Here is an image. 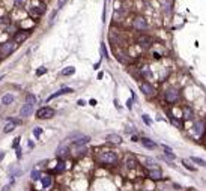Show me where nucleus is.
Instances as JSON below:
<instances>
[{"label":"nucleus","instance_id":"0eeeda50","mask_svg":"<svg viewBox=\"0 0 206 191\" xmlns=\"http://www.w3.org/2000/svg\"><path fill=\"white\" fill-rule=\"evenodd\" d=\"M29 35H30V32H29V30H18V32L14 35V41H15L17 44L24 42V41L29 38Z\"/></svg>","mask_w":206,"mask_h":191},{"label":"nucleus","instance_id":"7ed1b4c3","mask_svg":"<svg viewBox=\"0 0 206 191\" xmlns=\"http://www.w3.org/2000/svg\"><path fill=\"white\" fill-rule=\"evenodd\" d=\"M53 116H54V110L51 108V107H41L39 110L36 111V118L38 119L47 120V119H51Z\"/></svg>","mask_w":206,"mask_h":191},{"label":"nucleus","instance_id":"6ab92c4d","mask_svg":"<svg viewBox=\"0 0 206 191\" xmlns=\"http://www.w3.org/2000/svg\"><path fill=\"white\" fill-rule=\"evenodd\" d=\"M72 92V89H62V91H59V92H56V93H53L51 96H48V101H51V99H54V98H57V96H60V95H63V93H71Z\"/></svg>","mask_w":206,"mask_h":191},{"label":"nucleus","instance_id":"4468645a","mask_svg":"<svg viewBox=\"0 0 206 191\" xmlns=\"http://www.w3.org/2000/svg\"><path fill=\"white\" fill-rule=\"evenodd\" d=\"M15 125H17V123H14L11 119H8L6 123H5V126H3V133H5V134H9L11 131H14V130H15Z\"/></svg>","mask_w":206,"mask_h":191},{"label":"nucleus","instance_id":"1a4fd4ad","mask_svg":"<svg viewBox=\"0 0 206 191\" xmlns=\"http://www.w3.org/2000/svg\"><path fill=\"white\" fill-rule=\"evenodd\" d=\"M89 142H91V137L89 135H80V137L74 138V146H84Z\"/></svg>","mask_w":206,"mask_h":191},{"label":"nucleus","instance_id":"c756f323","mask_svg":"<svg viewBox=\"0 0 206 191\" xmlns=\"http://www.w3.org/2000/svg\"><path fill=\"white\" fill-rule=\"evenodd\" d=\"M8 24H9V17H2V18H0V26H8Z\"/></svg>","mask_w":206,"mask_h":191},{"label":"nucleus","instance_id":"6e6552de","mask_svg":"<svg viewBox=\"0 0 206 191\" xmlns=\"http://www.w3.org/2000/svg\"><path fill=\"white\" fill-rule=\"evenodd\" d=\"M192 131H194V135H196V137H202L203 133H205V122L197 120V122L194 123V128H192Z\"/></svg>","mask_w":206,"mask_h":191},{"label":"nucleus","instance_id":"ddd939ff","mask_svg":"<svg viewBox=\"0 0 206 191\" xmlns=\"http://www.w3.org/2000/svg\"><path fill=\"white\" fill-rule=\"evenodd\" d=\"M105 138H107L108 143H114V145H120L122 143V137L118 135V134H108Z\"/></svg>","mask_w":206,"mask_h":191},{"label":"nucleus","instance_id":"7c9ffc66","mask_svg":"<svg viewBox=\"0 0 206 191\" xmlns=\"http://www.w3.org/2000/svg\"><path fill=\"white\" fill-rule=\"evenodd\" d=\"M33 135H35V137H41V135H42V128L36 126V128L33 130Z\"/></svg>","mask_w":206,"mask_h":191},{"label":"nucleus","instance_id":"a211bd4d","mask_svg":"<svg viewBox=\"0 0 206 191\" xmlns=\"http://www.w3.org/2000/svg\"><path fill=\"white\" fill-rule=\"evenodd\" d=\"M141 145H143L145 148H148V149H155V148H157V145L153 143L150 138H146V137L141 138Z\"/></svg>","mask_w":206,"mask_h":191},{"label":"nucleus","instance_id":"473e14b6","mask_svg":"<svg viewBox=\"0 0 206 191\" xmlns=\"http://www.w3.org/2000/svg\"><path fill=\"white\" fill-rule=\"evenodd\" d=\"M172 122H173V125H175V126H177V128H181V126H182L181 120H179V119H176L175 116H172Z\"/></svg>","mask_w":206,"mask_h":191},{"label":"nucleus","instance_id":"c85d7f7f","mask_svg":"<svg viewBox=\"0 0 206 191\" xmlns=\"http://www.w3.org/2000/svg\"><path fill=\"white\" fill-rule=\"evenodd\" d=\"M39 177H41V173H39V170H33V172H32V179H33V181H38Z\"/></svg>","mask_w":206,"mask_h":191},{"label":"nucleus","instance_id":"f257e3e1","mask_svg":"<svg viewBox=\"0 0 206 191\" xmlns=\"http://www.w3.org/2000/svg\"><path fill=\"white\" fill-rule=\"evenodd\" d=\"M17 48V42L12 39V41H6V42H3L2 45H0V56H3V57H6V56H9L14 50Z\"/></svg>","mask_w":206,"mask_h":191},{"label":"nucleus","instance_id":"b1692460","mask_svg":"<svg viewBox=\"0 0 206 191\" xmlns=\"http://www.w3.org/2000/svg\"><path fill=\"white\" fill-rule=\"evenodd\" d=\"M63 170H65V161L60 160V161L57 162V165H56V170H54V172H56V173H62Z\"/></svg>","mask_w":206,"mask_h":191},{"label":"nucleus","instance_id":"a878e982","mask_svg":"<svg viewBox=\"0 0 206 191\" xmlns=\"http://www.w3.org/2000/svg\"><path fill=\"white\" fill-rule=\"evenodd\" d=\"M26 104L35 105V104H36V98H35L33 95H27V96H26Z\"/></svg>","mask_w":206,"mask_h":191},{"label":"nucleus","instance_id":"2eb2a0df","mask_svg":"<svg viewBox=\"0 0 206 191\" xmlns=\"http://www.w3.org/2000/svg\"><path fill=\"white\" fill-rule=\"evenodd\" d=\"M161 176H163V173H161L160 169H152V170H149V177H150V179L158 181V179H161Z\"/></svg>","mask_w":206,"mask_h":191},{"label":"nucleus","instance_id":"423d86ee","mask_svg":"<svg viewBox=\"0 0 206 191\" xmlns=\"http://www.w3.org/2000/svg\"><path fill=\"white\" fill-rule=\"evenodd\" d=\"M133 26L137 30H146L148 29V21L143 17H135L134 21H133Z\"/></svg>","mask_w":206,"mask_h":191},{"label":"nucleus","instance_id":"9d476101","mask_svg":"<svg viewBox=\"0 0 206 191\" xmlns=\"http://www.w3.org/2000/svg\"><path fill=\"white\" fill-rule=\"evenodd\" d=\"M32 113H33V105H30V104H24L21 107V110H20L21 118H29Z\"/></svg>","mask_w":206,"mask_h":191},{"label":"nucleus","instance_id":"20e7f679","mask_svg":"<svg viewBox=\"0 0 206 191\" xmlns=\"http://www.w3.org/2000/svg\"><path fill=\"white\" fill-rule=\"evenodd\" d=\"M164 99L167 101V103H176V101L179 99V91L175 89V87L167 89V91L164 92Z\"/></svg>","mask_w":206,"mask_h":191},{"label":"nucleus","instance_id":"f3484780","mask_svg":"<svg viewBox=\"0 0 206 191\" xmlns=\"http://www.w3.org/2000/svg\"><path fill=\"white\" fill-rule=\"evenodd\" d=\"M14 99H15V96L12 95V93H6V95H3V98H2V104H3V105H9V104L14 103Z\"/></svg>","mask_w":206,"mask_h":191},{"label":"nucleus","instance_id":"39448f33","mask_svg":"<svg viewBox=\"0 0 206 191\" xmlns=\"http://www.w3.org/2000/svg\"><path fill=\"white\" fill-rule=\"evenodd\" d=\"M140 89H141V92H143L146 96H153V95H155V89H153V86L150 83L141 81L140 83Z\"/></svg>","mask_w":206,"mask_h":191},{"label":"nucleus","instance_id":"ea45409f","mask_svg":"<svg viewBox=\"0 0 206 191\" xmlns=\"http://www.w3.org/2000/svg\"><path fill=\"white\" fill-rule=\"evenodd\" d=\"M9 188H11V185H6V187H3L2 191H9Z\"/></svg>","mask_w":206,"mask_h":191},{"label":"nucleus","instance_id":"dca6fc26","mask_svg":"<svg viewBox=\"0 0 206 191\" xmlns=\"http://www.w3.org/2000/svg\"><path fill=\"white\" fill-rule=\"evenodd\" d=\"M41 184H42V187H44V188H48V187H51V185H53V177H51L50 175H47V176H42V177H41Z\"/></svg>","mask_w":206,"mask_h":191},{"label":"nucleus","instance_id":"2f4dec72","mask_svg":"<svg viewBox=\"0 0 206 191\" xmlns=\"http://www.w3.org/2000/svg\"><path fill=\"white\" fill-rule=\"evenodd\" d=\"M191 160H192V161H194L196 164H200V165H205V167H206V161H203L202 158H196V157H192Z\"/></svg>","mask_w":206,"mask_h":191},{"label":"nucleus","instance_id":"bb28decb","mask_svg":"<svg viewBox=\"0 0 206 191\" xmlns=\"http://www.w3.org/2000/svg\"><path fill=\"white\" fill-rule=\"evenodd\" d=\"M182 164L185 165V167H187L188 170H191V172H194V170H196V167H194V165H192L188 160H182Z\"/></svg>","mask_w":206,"mask_h":191},{"label":"nucleus","instance_id":"4be33fe9","mask_svg":"<svg viewBox=\"0 0 206 191\" xmlns=\"http://www.w3.org/2000/svg\"><path fill=\"white\" fill-rule=\"evenodd\" d=\"M184 119L185 120H191L192 119V110L190 107H185L184 108Z\"/></svg>","mask_w":206,"mask_h":191},{"label":"nucleus","instance_id":"a19ab883","mask_svg":"<svg viewBox=\"0 0 206 191\" xmlns=\"http://www.w3.org/2000/svg\"><path fill=\"white\" fill-rule=\"evenodd\" d=\"M0 80H3V77H0Z\"/></svg>","mask_w":206,"mask_h":191},{"label":"nucleus","instance_id":"e433bc0d","mask_svg":"<svg viewBox=\"0 0 206 191\" xmlns=\"http://www.w3.org/2000/svg\"><path fill=\"white\" fill-rule=\"evenodd\" d=\"M14 3H15V6H23L26 3V0H14Z\"/></svg>","mask_w":206,"mask_h":191},{"label":"nucleus","instance_id":"72a5a7b5","mask_svg":"<svg viewBox=\"0 0 206 191\" xmlns=\"http://www.w3.org/2000/svg\"><path fill=\"white\" fill-rule=\"evenodd\" d=\"M45 72H47V69H45L44 66H41V68H38V69H36V75H38V77H39V75H44Z\"/></svg>","mask_w":206,"mask_h":191},{"label":"nucleus","instance_id":"393cba45","mask_svg":"<svg viewBox=\"0 0 206 191\" xmlns=\"http://www.w3.org/2000/svg\"><path fill=\"white\" fill-rule=\"evenodd\" d=\"M74 72H75V68H74V66L63 68V71H62V74H63V75H72Z\"/></svg>","mask_w":206,"mask_h":191},{"label":"nucleus","instance_id":"f03ea898","mask_svg":"<svg viewBox=\"0 0 206 191\" xmlns=\"http://www.w3.org/2000/svg\"><path fill=\"white\" fill-rule=\"evenodd\" d=\"M98 161L102 162V164H116L118 155H116L114 152H102V154H99V157H98Z\"/></svg>","mask_w":206,"mask_h":191},{"label":"nucleus","instance_id":"f704fd0d","mask_svg":"<svg viewBox=\"0 0 206 191\" xmlns=\"http://www.w3.org/2000/svg\"><path fill=\"white\" fill-rule=\"evenodd\" d=\"M141 119H143V122H145L146 125H150V123H152V120H150V118L148 116V114H143V116H141Z\"/></svg>","mask_w":206,"mask_h":191},{"label":"nucleus","instance_id":"aec40b11","mask_svg":"<svg viewBox=\"0 0 206 191\" xmlns=\"http://www.w3.org/2000/svg\"><path fill=\"white\" fill-rule=\"evenodd\" d=\"M150 42H152V39H150V38H148V36H141V38H138V44H140L141 47H149Z\"/></svg>","mask_w":206,"mask_h":191},{"label":"nucleus","instance_id":"5701e85b","mask_svg":"<svg viewBox=\"0 0 206 191\" xmlns=\"http://www.w3.org/2000/svg\"><path fill=\"white\" fill-rule=\"evenodd\" d=\"M126 167L128 169H135L137 167V161L134 158H128L126 160Z\"/></svg>","mask_w":206,"mask_h":191},{"label":"nucleus","instance_id":"c9c22d12","mask_svg":"<svg viewBox=\"0 0 206 191\" xmlns=\"http://www.w3.org/2000/svg\"><path fill=\"white\" fill-rule=\"evenodd\" d=\"M18 145H20V137H15L14 143H12V148H14V149H18Z\"/></svg>","mask_w":206,"mask_h":191},{"label":"nucleus","instance_id":"9b49d317","mask_svg":"<svg viewBox=\"0 0 206 191\" xmlns=\"http://www.w3.org/2000/svg\"><path fill=\"white\" fill-rule=\"evenodd\" d=\"M68 154H69L68 146H66L65 143H60V145H59V148H57V150H56V155H57L59 158H62V157H66Z\"/></svg>","mask_w":206,"mask_h":191},{"label":"nucleus","instance_id":"412c9836","mask_svg":"<svg viewBox=\"0 0 206 191\" xmlns=\"http://www.w3.org/2000/svg\"><path fill=\"white\" fill-rule=\"evenodd\" d=\"M145 164L148 165L150 170H152V169H160V167H158V162H157L155 160H152V158H148V160L145 161Z\"/></svg>","mask_w":206,"mask_h":191},{"label":"nucleus","instance_id":"58836bf2","mask_svg":"<svg viewBox=\"0 0 206 191\" xmlns=\"http://www.w3.org/2000/svg\"><path fill=\"white\" fill-rule=\"evenodd\" d=\"M65 2H66V0H59V5H57V8H60V6H62L63 3H65Z\"/></svg>","mask_w":206,"mask_h":191},{"label":"nucleus","instance_id":"4c0bfd02","mask_svg":"<svg viewBox=\"0 0 206 191\" xmlns=\"http://www.w3.org/2000/svg\"><path fill=\"white\" fill-rule=\"evenodd\" d=\"M5 155H6V154H5V150H0V161L5 158Z\"/></svg>","mask_w":206,"mask_h":191},{"label":"nucleus","instance_id":"cd10ccee","mask_svg":"<svg viewBox=\"0 0 206 191\" xmlns=\"http://www.w3.org/2000/svg\"><path fill=\"white\" fill-rule=\"evenodd\" d=\"M141 74L145 75V77H148V78H150L152 77V72H150V69L146 66V68H143V71H141Z\"/></svg>","mask_w":206,"mask_h":191},{"label":"nucleus","instance_id":"f8f14e48","mask_svg":"<svg viewBox=\"0 0 206 191\" xmlns=\"http://www.w3.org/2000/svg\"><path fill=\"white\" fill-rule=\"evenodd\" d=\"M45 12V5L44 3H41L39 6H36V8H32L30 9V15H33V17H39V15H42Z\"/></svg>","mask_w":206,"mask_h":191}]
</instances>
